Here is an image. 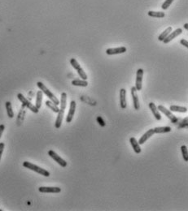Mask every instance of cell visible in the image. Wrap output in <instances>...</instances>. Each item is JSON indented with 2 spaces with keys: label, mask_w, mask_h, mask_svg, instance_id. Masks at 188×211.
<instances>
[{
  "label": "cell",
  "mask_w": 188,
  "mask_h": 211,
  "mask_svg": "<svg viewBox=\"0 0 188 211\" xmlns=\"http://www.w3.org/2000/svg\"><path fill=\"white\" fill-rule=\"evenodd\" d=\"M60 108H59V112L57 113L56 120H55V127L56 128H59L61 127L62 122H63V118H64V114H65V111L66 108V105H67V94L66 93H62L61 94V98H60Z\"/></svg>",
  "instance_id": "obj_1"
},
{
  "label": "cell",
  "mask_w": 188,
  "mask_h": 211,
  "mask_svg": "<svg viewBox=\"0 0 188 211\" xmlns=\"http://www.w3.org/2000/svg\"><path fill=\"white\" fill-rule=\"evenodd\" d=\"M23 166H25V168L30 169V170H31V171H34V172H35L36 173H38V174L42 175H43V176H46V177L50 176V172H48V171L42 168V167H40V166H36V165L31 163V162H27V161L24 162H23Z\"/></svg>",
  "instance_id": "obj_2"
},
{
  "label": "cell",
  "mask_w": 188,
  "mask_h": 211,
  "mask_svg": "<svg viewBox=\"0 0 188 211\" xmlns=\"http://www.w3.org/2000/svg\"><path fill=\"white\" fill-rule=\"evenodd\" d=\"M37 87L40 89V90L42 91V94H44L47 97H49L50 101H51L53 103H55V104L57 105V106L59 104V101L58 100V98H57V97H55V95L53 94H52V93L48 89H47V86H46L43 83L38 81L37 83Z\"/></svg>",
  "instance_id": "obj_3"
},
{
  "label": "cell",
  "mask_w": 188,
  "mask_h": 211,
  "mask_svg": "<svg viewBox=\"0 0 188 211\" xmlns=\"http://www.w3.org/2000/svg\"><path fill=\"white\" fill-rule=\"evenodd\" d=\"M17 97H18V99L22 102V104L24 107H26L28 109H30V111H31L32 112H34V113H36V114L38 113L39 109H37L34 105H33L32 103H31V102H30L27 98H26V97H25V96H24L22 94H18Z\"/></svg>",
  "instance_id": "obj_4"
},
{
  "label": "cell",
  "mask_w": 188,
  "mask_h": 211,
  "mask_svg": "<svg viewBox=\"0 0 188 211\" xmlns=\"http://www.w3.org/2000/svg\"><path fill=\"white\" fill-rule=\"evenodd\" d=\"M157 109H158V111L162 112L163 114H165L166 117H168V119H170L171 121L173 122V123H176V122L178 120V118H177V117H176L173 113H172V111H170L169 110H168L166 107L162 106V105H159L158 107H157Z\"/></svg>",
  "instance_id": "obj_5"
},
{
  "label": "cell",
  "mask_w": 188,
  "mask_h": 211,
  "mask_svg": "<svg viewBox=\"0 0 188 211\" xmlns=\"http://www.w3.org/2000/svg\"><path fill=\"white\" fill-rule=\"evenodd\" d=\"M48 155H49L51 158L54 159L55 161L57 163L59 164V166H61L62 167L67 166V162L65 161V160H64L61 157L59 156V155H58L55 152L53 151V150H49V151H48Z\"/></svg>",
  "instance_id": "obj_6"
},
{
  "label": "cell",
  "mask_w": 188,
  "mask_h": 211,
  "mask_svg": "<svg viewBox=\"0 0 188 211\" xmlns=\"http://www.w3.org/2000/svg\"><path fill=\"white\" fill-rule=\"evenodd\" d=\"M143 77H144V69L139 68L137 71L136 81H135V86L137 91H140L142 90V84H143Z\"/></svg>",
  "instance_id": "obj_7"
},
{
  "label": "cell",
  "mask_w": 188,
  "mask_h": 211,
  "mask_svg": "<svg viewBox=\"0 0 188 211\" xmlns=\"http://www.w3.org/2000/svg\"><path fill=\"white\" fill-rule=\"evenodd\" d=\"M38 191L42 193H59L61 189L59 187H40Z\"/></svg>",
  "instance_id": "obj_8"
},
{
  "label": "cell",
  "mask_w": 188,
  "mask_h": 211,
  "mask_svg": "<svg viewBox=\"0 0 188 211\" xmlns=\"http://www.w3.org/2000/svg\"><path fill=\"white\" fill-rule=\"evenodd\" d=\"M126 47L125 46H120L116 48H109L106 50V54L108 55H119V54H123L126 52Z\"/></svg>",
  "instance_id": "obj_9"
},
{
  "label": "cell",
  "mask_w": 188,
  "mask_h": 211,
  "mask_svg": "<svg viewBox=\"0 0 188 211\" xmlns=\"http://www.w3.org/2000/svg\"><path fill=\"white\" fill-rule=\"evenodd\" d=\"M131 95L132 98H133V104H134V108L135 111H139L140 108V104H139V99L138 94H137V90L135 87L131 88Z\"/></svg>",
  "instance_id": "obj_10"
},
{
  "label": "cell",
  "mask_w": 188,
  "mask_h": 211,
  "mask_svg": "<svg viewBox=\"0 0 188 211\" xmlns=\"http://www.w3.org/2000/svg\"><path fill=\"white\" fill-rule=\"evenodd\" d=\"M182 32H183V29H177L173 31V32H171L170 33L165 37V39L164 40L163 42L165 44H168V43H169L172 40L174 39V38L178 37V36H179Z\"/></svg>",
  "instance_id": "obj_11"
},
{
  "label": "cell",
  "mask_w": 188,
  "mask_h": 211,
  "mask_svg": "<svg viewBox=\"0 0 188 211\" xmlns=\"http://www.w3.org/2000/svg\"><path fill=\"white\" fill-rule=\"evenodd\" d=\"M76 107H77V104L75 101H71L70 102V107H69V113H68V115L66 117V122L68 124L70 123V122L73 120V118L74 116L75 111H76Z\"/></svg>",
  "instance_id": "obj_12"
},
{
  "label": "cell",
  "mask_w": 188,
  "mask_h": 211,
  "mask_svg": "<svg viewBox=\"0 0 188 211\" xmlns=\"http://www.w3.org/2000/svg\"><path fill=\"white\" fill-rule=\"evenodd\" d=\"M120 106L122 109H126L127 107L126 90L125 89H121L120 90Z\"/></svg>",
  "instance_id": "obj_13"
},
{
  "label": "cell",
  "mask_w": 188,
  "mask_h": 211,
  "mask_svg": "<svg viewBox=\"0 0 188 211\" xmlns=\"http://www.w3.org/2000/svg\"><path fill=\"white\" fill-rule=\"evenodd\" d=\"M154 134H155V132H154L153 128H151V129H149L148 131H147V132H145V133H144L141 137H140V139H139V141H138L139 142V145L144 144V143H145V142H146L150 138V137H152Z\"/></svg>",
  "instance_id": "obj_14"
},
{
  "label": "cell",
  "mask_w": 188,
  "mask_h": 211,
  "mask_svg": "<svg viewBox=\"0 0 188 211\" xmlns=\"http://www.w3.org/2000/svg\"><path fill=\"white\" fill-rule=\"evenodd\" d=\"M149 108H150V110H151V112H152V114H153L154 117L156 118V119L161 120V114H160V111H159L158 109H157V107L155 105V103L150 102V103H149Z\"/></svg>",
  "instance_id": "obj_15"
},
{
  "label": "cell",
  "mask_w": 188,
  "mask_h": 211,
  "mask_svg": "<svg viewBox=\"0 0 188 211\" xmlns=\"http://www.w3.org/2000/svg\"><path fill=\"white\" fill-rule=\"evenodd\" d=\"M129 142H130V144H131L132 148L134 149V151L135 152L136 154H140L142 151L141 147H140V145L139 144V142L137 141L136 138L131 137V138L129 139Z\"/></svg>",
  "instance_id": "obj_16"
},
{
  "label": "cell",
  "mask_w": 188,
  "mask_h": 211,
  "mask_svg": "<svg viewBox=\"0 0 188 211\" xmlns=\"http://www.w3.org/2000/svg\"><path fill=\"white\" fill-rule=\"evenodd\" d=\"M171 128L168 126L165 127H157L154 128V132L155 133H167V132H171Z\"/></svg>",
  "instance_id": "obj_17"
},
{
  "label": "cell",
  "mask_w": 188,
  "mask_h": 211,
  "mask_svg": "<svg viewBox=\"0 0 188 211\" xmlns=\"http://www.w3.org/2000/svg\"><path fill=\"white\" fill-rule=\"evenodd\" d=\"M72 84L74 86H81V87H87L88 85V82L86 80H73L72 81Z\"/></svg>",
  "instance_id": "obj_18"
},
{
  "label": "cell",
  "mask_w": 188,
  "mask_h": 211,
  "mask_svg": "<svg viewBox=\"0 0 188 211\" xmlns=\"http://www.w3.org/2000/svg\"><path fill=\"white\" fill-rule=\"evenodd\" d=\"M147 15L151 17L154 18H164L165 16V13L163 12H155V11H149Z\"/></svg>",
  "instance_id": "obj_19"
},
{
  "label": "cell",
  "mask_w": 188,
  "mask_h": 211,
  "mask_svg": "<svg viewBox=\"0 0 188 211\" xmlns=\"http://www.w3.org/2000/svg\"><path fill=\"white\" fill-rule=\"evenodd\" d=\"M170 111L174 112H180V113H186L187 112V108L185 107H179V106H170L169 108Z\"/></svg>",
  "instance_id": "obj_20"
},
{
  "label": "cell",
  "mask_w": 188,
  "mask_h": 211,
  "mask_svg": "<svg viewBox=\"0 0 188 211\" xmlns=\"http://www.w3.org/2000/svg\"><path fill=\"white\" fill-rule=\"evenodd\" d=\"M172 32V27H168L165 30H164L163 32H161V34L158 37V40L160 42H163L165 39V37L168 36L170 32Z\"/></svg>",
  "instance_id": "obj_21"
},
{
  "label": "cell",
  "mask_w": 188,
  "mask_h": 211,
  "mask_svg": "<svg viewBox=\"0 0 188 211\" xmlns=\"http://www.w3.org/2000/svg\"><path fill=\"white\" fill-rule=\"evenodd\" d=\"M42 102V92L41 91V90H39V91H37V97H36V104H35V107H37V109H40V108H41Z\"/></svg>",
  "instance_id": "obj_22"
},
{
  "label": "cell",
  "mask_w": 188,
  "mask_h": 211,
  "mask_svg": "<svg viewBox=\"0 0 188 211\" xmlns=\"http://www.w3.org/2000/svg\"><path fill=\"white\" fill-rule=\"evenodd\" d=\"M46 105H47V107H49L50 109L51 110V111H54L55 113H58V112H59V107H58V106L55 104V103H53V102H52L51 101H50V100H47V102H46Z\"/></svg>",
  "instance_id": "obj_23"
},
{
  "label": "cell",
  "mask_w": 188,
  "mask_h": 211,
  "mask_svg": "<svg viewBox=\"0 0 188 211\" xmlns=\"http://www.w3.org/2000/svg\"><path fill=\"white\" fill-rule=\"evenodd\" d=\"M6 109H7V113H8V116L11 119H12L14 117V112L12 111V103L10 102H7L5 103Z\"/></svg>",
  "instance_id": "obj_24"
},
{
  "label": "cell",
  "mask_w": 188,
  "mask_h": 211,
  "mask_svg": "<svg viewBox=\"0 0 188 211\" xmlns=\"http://www.w3.org/2000/svg\"><path fill=\"white\" fill-rule=\"evenodd\" d=\"M181 151L183 154V157L184 161L188 162V152H187V147L186 145H182L181 146Z\"/></svg>",
  "instance_id": "obj_25"
},
{
  "label": "cell",
  "mask_w": 188,
  "mask_h": 211,
  "mask_svg": "<svg viewBox=\"0 0 188 211\" xmlns=\"http://www.w3.org/2000/svg\"><path fill=\"white\" fill-rule=\"evenodd\" d=\"M77 73H78V75H79V77L82 78V80H87V73L84 72V70H83V68H82V67H80L79 69H77Z\"/></svg>",
  "instance_id": "obj_26"
},
{
  "label": "cell",
  "mask_w": 188,
  "mask_h": 211,
  "mask_svg": "<svg viewBox=\"0 0 188 211\" xmlns=\"http://www.w3.org/2000/svg\"><path fill=\"white\" fill-rule=\"evenodd\" d=\"M173 2V0H165L163 3V4H162V6H161V8H162L163 10H167V9L170 7V5L172 4Z\"/></svg>",
  "instance_id": "obj_27"
},
{
  "label": "cell",
  "mask_w": 188,
  "mask_h": 211,
  "mask_svg": "<svg viewBox=\"0 0 188 211\" xmlns=\"http://www.w3.org/2000/svg\"><path fill=\"white\" fill-rule=\"evenodd\" d=\"M70 63H71V65H72L73 67L75 70L79 69L80 67H81V65H80L77 60H75V59H73V58L70 60Z\"/></svg>",
  "instance_id": "obj_28"
},
{
  "label": "cell",
  "mask_w": 188,
  "mask_h": 211,
  "mask_svg": "<svg viewBox=\"0 0 188 211\" xmlns=\"http://www.w3.org/2000/svg\"><path fill=\"white\" fill-rule=\"evenodd\" d=\"M97 121H98V123H99L100 126H102V127L105 126V122L104 121V119H102L100 116L97 117Z\"/></svg>",
  "instance_id": "obj_29"
},
{
  "label": "cell",
  "mask_w": 188,
  "mask_h": 211,
  "mask_svg": "<svg viewBox=\"0 0 188 211\" xmlns=\"http://www.w3.org/2000/svg\"><path fill=\"white\" fill-rule=\"evenodd\" d=\"M4 146H5L4 143L1 142V143H0V160H1V157H2V155H3V149H4Z\"/></svg>",
  "instance_id": "obj_30"
},
{
  "label": "cell",
  "mask_w": 188,
  "mask_h": 211,
  "mask_svg": "<svg viewBox=\"0 0 188 211\" xmlns=\"http://www.w3.org/2000/svg\"><path fill=\"white\" fill-rule=\"evenodd\" d=\"M180 43L183 46H185L186 48L188 47V42L186 39H182V40H181Z\"/></svg>",
  "instance_id": "obj_31"
},
{
  "label": "cell",
  "mask_w": 188,
  "mask_h": 211,
  "mask_svg": "<svg viewBox=\"0 0 188 211\" xmlns=\"http://www.w3.org/2000/svg\"><path fill=\"white\" fill-rule=\"evenodd\" d=\"M4 129H5V126H4L3 124H0V138H1L2 135H3V131H4Z\"/></svg>",
  "instance_id": "obj_32"
},
{
  "label": "cell",
  "mask_w": 188,
  "mask_h": 211,
  "mask_svg": "<svg viewBox=\"0 0 188 211\" xmlns=\"http://www.w3.org/2000/svg\"><path fill=\"white\" fill-rule=\"evenodd\" d=\"M187 26H188V24H187V23H186L183 27H184V29H187V28H188Z\"/></svg>",
  "instance_id": "obj_33"
}]
</instances>
